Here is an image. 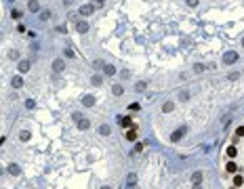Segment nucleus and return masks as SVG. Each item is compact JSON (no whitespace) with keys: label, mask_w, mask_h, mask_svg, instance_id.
Wrapping results in <instances>:
<instances>
[{"label":"nucleus","mask_w":244,"mask_h":189,"mask_svg":"<svg viewBox=\"0 0 244 189\" xmlns=\"http://www.w3.org/2000/svg\"><path fill=\"white\" fill-rule=\"evenodd\" d=\"M26 107H28V109H34V101L28 99V101H26Z\"/></svg>","instance_id":"obj_33"},{"label":"nucleus","mask_w":244,"mask_h":189,"mask_svg":"<svg viewBox=\"0 0 244 189\" xmlns=\"http://www.w3.org/2000/svg\"><path fill=\"white\" fill-rule=\"evenodd\" d=\"M236 153H238V149H236L234 145H229V147H227V156H229V158H236Z\"/></svg>","instance_id":"obj_24"},{"label":"nucleus","mask_w":244,"mask_h":189,"mask_svg":"<svg viewBox=\"0 0 244 189\" xmlns=\"http://www.w3.org/2000/svg\"><path fill=\"white\" fill-rule=\"evenodd\" d=\"M236 61H238V53H236V51H227V53L223 55V63H225V65H234Z\"/></svg>","instance_id":"obj_1"},{"label":"nucleus","mask_w":244,"mask_h":189,"mask_svg":"<svg viewBox=\"0 0 244 189\" xmlns=\"http://www.w3.org/2000/svg\"><path fill=\"white\" fill-rule=\"evenodd\" d=\"M133 151H135V153H139V151H143V143H137V145H135V149H133Z\"/></svg>","instance_id":"obj_32"},{"label":"nucleus","mask_w":244,"mask_h":189,"mask_svg":"<svg viewBox=\"0 0 244 189\" xmlns=\"http://www.w3.org/2000/svg\"><path fill=\"white\" fill-rule=\"evenodd\" d=\"M225 170H227V172H238V166H236L234 162H229L227 166H225Z\"/></svg>","instance_id":"obj_22"},{"label":"nucleus","mask_w":244,"mask_h":189,"mask_svg":"<svg viewBox=\"0 0 244 189\" xmlns=\"http://www.w3.org/2000/svg\"><path fill=\"white\" fill-rule=\"evenodd\" d=\"M191 183L194 185H202V172L200 170H196V172L191 174Z\"/></svg>","instance_id":"obj_11"},{"label":"nucleus","mask_w":244,"mask_h":189,"mask_svg":"<svg viewBox=\"0 0 244 189\" xmlns=\"http://www.w3.org/2000/svg\"><path fill=\"white\" fill-rule=\"evenodd\" d=\"M9 172L17 177V174H19V166H17V164H9Z\"/></svg>","instance_id":"obj_20"},{"label":"nucleus","mask_w":244,"mask_h":189,"mask_svg":"<svg viewBox=\"0 0 244 189\" xmlns=\"http://www.w3.org/2000/svg\"><path fill=\"white\" fill-rule=\"evenodd\" d=\"M48 17H51V11H48V9H44V11L40 13V21H46Z\"/></svg>","instance_id":"obj_23"},{"label":"nucleus","mask_w":244,"mask_h":189,"mask_svg":"<svg viewBox=\"0 0 244 189\" xmlns=\"http://www.w3.org/2000/svg\"><path fill=\"white\" fill-rule=\"evenodd\" d=\"M93 11H95V4H82L78 13H80L82 17H88V15H93Z\"/></svg>","instance_id":"obj_4"},{"label":"nucleus","mask_w":244,"mask_h":189,"mask_svg":"<svg viewBox=\"0 0 244 189\" xmlns=\"http://www.w3.org/2000/svg\"><path fill=\"white\" fill-rule=\"evenodd\" d=\"M194 72H196V74H202V72H204V65H202V63H196V65H194Z\"/></svg>","instance_id":"obj_27"},{"label":"nucleus","mask_w":244,"mask_h":189,"mask_svg":"<svg viewBox=\"0 0 244 189\" xmlns=\"http://www.w3.org/2000/svg\"><path fill=\"white\" fill-rule=\"evenodd\" d=\"M236 137H244V126H240V128L236 130Z\"/></svg>","instance_id":"obj_34"},{"label":"nucleus","mask_w":244,"mask_h":189,"mask_svg":"<svg viewBox=\"0 0 244 189\" xmlns=\"http://www.w3.org/2000/svg\"><path fill=\"white\" fill-rule=\"evenodd\" d=\"M126 189H139V185L137 183H131V185H126Z\"/></svg>","instance_id":"obj_37"},{"label":"nucleus","mask_w":244,"mask_h":189,"mask_svg":"<svg viewBox=\"0 0 244 189\" xmlns=\"http://www.w3.org/2000/svg\"><path fill=\"white\" fill-rule=\"evenodd\" d=\"M63 55H65V57H69V59H74V51H72L69 46H67V49L63 51Z\"/></svg>","instance_id":"obj_28"},{"label":"nucleus","mask_w":244,"mask_h":189,"mask_svg":"<svg viewBox=\"0 0 244 189\" xmlns=\"http://www.w3.org/2000/svg\"><path fill=\"white\" fill-rule=\"evenodd\" d=\"M19 139H21V141H30V132H28V130H23V132L19 134Z\"/></svg>","instance_id":"obj_29"},{"label":"nucleus","mask_w":244,"mask_h":189,"mask_svg":"<svg viewBox=\"0 0 244 189\" xmlns=\"http://www.w3.org/2000/svg\"><path fill=\"white\" fill-rule=\"evenodd\" d=\"M76 126H78V130H88L91 128V122L84 120V118H80V120H76Z\"/></svg>","instance_id":"obj_7"},{"label":"nucleus","mask_w":244,"mask_h":189,"mask_svg":"<svg viewBox=\"0 0 244 189\" xmlns=\"http://www.w3.org/2000/svg\"><path fill=\"white\" fill-rule=\"evenodd\" d=\"M105 4V0H95V7H103Z\"/></svg>","instance_id":"obj_36"},{"label":"nucleus","mask_w":244,"mask_h":189,"mask_svg":"<svg viewBox=\"0 0 244 189\" xmlns=\"http://www.w3.org/2000/svg\"><path fill=\"white\" fill-rule=\"evenodd\" d=\"M187 4L189 7H198V0H187Z\"/></svg>","instance_id":"obj_35"},{"label":"nucleus","mask_w":244,"mask_h":189,"mask_svg":"<svg viewBox=\"0 0 244 189\" xmlns=\"http://www.w3.org/2000/svg\"><path fill=\"white\" fill-rule=\"evenodd\" d=\"M242 46H244V40H242Z\"/></svg>","instance_id":"obj_40"},{"label":"nucleus","mask_w":244,"mask_h":189,"mask_svg":"<svg viewBox=\"0 0 244 189\" xmlns=\"http://www.w3.org/2000/svg\"><path fill=\"white\" fill-rule=\"evenodd\" d=\"M99 134L107 137V134H110V126H107V124H101V126H99Z\"/></svg>","instance_id":"obj_19"},{"label":"nucleus","mask_w":244,"mask_h":189,"mask_svg":"<svg viewBox=\"0 0 244 189\" xmlns=\"http://www.w3.org/2000/svg\"><path fill=\"white\" fill-rule=\"evenodd\" d=\"M135 90H137V92L148 90V82H137V84H135Z\"/></svg>","instance_id":"obj_17"},{"label":"nucleus","mask_w":244,"mask_h":189,"mask_svg":"<svg viewBox=\"0 0 244 189\" xmlns=\"http://www.w3.org/2000/svg\"><path fill=\"white\" fill-rule=\"evenodd\" d=\"M118 122H120V126H124V128H131L133 126V122H131L129 116H118Z\"/></svg>","instance_id":"obj_6"},{"label":"nucleus","mask_w":244,"mask_h":189,"mask_svg":"<svg viewBox=\"0 0 244 189\" xmlns=\"http://www.w3.org/2000/svg\"><path fill=\"white\" fill-rule=\"evenodd\" d=\"M30 67H32V63H30L28 59H21V61H19V72H21V74L30 72Z\"/></svg>","instance_id":"obj_5"},{"label":"nucleus","mask_w":244,"mask_h":189,"mask_svg":"<svg viewBox=\"0 0 244 189\" xmlns=\"http://www.w3.org/2000/svg\"><path fill=\"white\" fill-rule=\"evenodd\" d=\"M11 17H13V19H17V21H19V19H21V17H23V13H21V11H17V9H13V11H11Z\"/></svg>","instance_id":"obj_21"},{"label":"nucleus","mask_w":244,"mask_h":189,"mask_svg":"<svg viewBox=\"0 0 244 189\" xmlns=\"http://www.w3.org/2000/svg\"><path fill=\"white\" fill-rule=\"evenodd\" d=\"M103 72H105L107 76H114V74H116V67H114V65H103Z\"/></svg>","instance_id":"obj_18"},{"label":"nucleus","mask_w":244,"mask_h":189,"mask_svg":"<svg viewBox=\"0 0 244 189\" xmlns=\"http://www.w3.org/2000/svg\"><path fill=\"white\" fill-rule=\"evenodd\" d=\"M91 84H93V86H101V84H103V76H99V74H95V76L91 78Z\"/></svg>","instance_id":"obj_14"},{"label":"nucleus","mask_w":244,"mask_h":189,"mask_svg":"<svg viewBox=\"0 0 244 189\" xmlns=\"http://www.w3.org/2000/svg\"><path fill=\"white\" fill-rule=\"evenodd\" d=\"M101 189H112V187H101Z\"/></svg>","instance_id":"obj_39"},{"label":"nucleus","mask_w":244,"mask_h":189,"mask_svg":"<svg viewBox=\"0 0 244 189\" xmlns=\"http://www.w3.org/2000/svg\"><path fill=\"white\" fill-rule=\"evenodd\" d=\"M120 76L124 78V80H129V78H131V72H129V69H122V72H120Z\"/></svg>","instance_id":"obj_30"},{"label":"nucleus","mask_w":244,"mask_h":189,"mask_svg":"<svg viewBox=\"0 0 244 189\" xmlns=\"http://www.w3.org/2000/svg\"><path fill=\"white\" fill-rule=\"evenodd\" d=\"M112 92L116 94V97H122V94H124V86H122V84H114L112 86Z\"/></svg>","instance_id":"obj_9"},{"label":"nucleus","mask_w":244,"mask_h":189,"mask_svg":"<svg viewBox=\"0 0 244 189\" xmlns=\"http://www.w3.org/2000/svg\"><path fill=\"white\" fill-rule=\"evenodd\" d=\"M187 132V126H181V128H177L173 134H170V143H177V141H181V137Z\"/></svg>","instance_id":"obj_2"},{"label":"nucleus","mask_w":244,"mask_h":189,"mask_svg":"<svg viewBox=\"0 0 244 189\" xmlns=\"http://www.w3.org/2000/svg\"><path fill=\"white\" fill-rule=\"evenodd\" d=\"M126 139H129V141H137V126H131V128L126 130Z\"/></svg>","instance_id":"obj_10"},{"label":"nucleus","mask_w":244,"mask_h":189,"mask_svg":"<svg viewBox=\"0 0 244 189\" xmlns=\"http://www.w3.org/2000/svg\"><path fill=\"white\" fill-rule=\"evenodd\" d=\"M82 105H86V107H93V105H95V97H93V94H86V97L82 99Z\"/></svg>","instance_id":"obj_15"},{"label":"nucleus","mask_w":244,"mask_h":189,"mask_svg":"<svg viewBox=\"0 0 244 189\" xmlns=\"http://www.w3.org/2000/svg\"><path fill=\"white\" fill-rule=\"evenodd\" d=\"M234 185H236V187H240V185H244V179H242L240 174H236V177H234Z\"/></svg>","instance_id":"obj_25"},{"label":"nucleus","mask_w":244,"mask_h":189,"mask_svg":"<svg viewBox=\"0 0 244 189\" xmlns=\"http://www.w3.org/2000/svg\"><path fill=\"white\" fill-rule=\"evenodd\" d=\"M194 189H202V185H194Z\"/></svg>","instance_id":"obj_38"},{"label":"nucleus","mask_w":244,"mask_h":189,"mask_svg":"<svg viewBox=\"0 0 244 189\" xmlns=\"http://www.w3.org/2000/svg\"><path fill=\"white\" fill-rule=\"evenodd\" d=\"M179 99H181V101H187V99H189V92H187V90H179Z\"/></svg>","instance_id":"obj_26"},{"label":"nucleus","mask_w":244,"mask_h":189,"mask_svg":"<svg viewBox=\"0 0 244 189\" xmlns=\"http://www.w3.org/2000/svg\"><path fill=\"white\" fill-rule=\"evenodd\" d=\"M28 9H30L32 13H38V11H40V2H38V0H30V2H28Z\"/></svg>","instance_id":"obj_12"},{"label":"nucleus","mask_w":244,"mask_h":189,"mask_svg":"<svg viewBox=\"0 0 244 189\" xmlns=\"http://www.w3.org/2000/svg\"><path fill=\"white\" fill-rule=\"evenodd\" d=\"M76 32H78V34H86V32H88V23H86V21H78V23H76Z\"/></svg>","instance_id":"obj_8"},{"label":"nucleus","mask_w":244,"mask_h":189,"mask_svg":"<svg viewBox=\"0 0 244 189\" xmlns=\"http://www.w3.org/2000/svg\"><path fill=\"white\" fill-rule=\"evenodd\" d=\"M11 86H13V88H21V86H23V78H21V76H15V78L11 80Z\"/></svg>","instance_id":"obj_13"},{"label":"nucleus","mask_w":244,"mask_h":189,"mask_svg":"<svg viewBox=\"0 0 244 189\" xmlns=\"http://www.w3.org/2000/svg\"><path fill=\"white\" fill-rule=\"evenodd\" d=\"M173 109H175V103H173V101H166V103L162 105V111H164V113H170Z\"/></svg>","instance_id":"obj_16"},{"label":"nucleus","mask_w":244,"mask_h":189,"mask_svg":"<svg viewBox=\"0 0 244 189\" xmlns=\"http://www.w3.org/2000/svg\"><path fill=\"white\" fill-rule=\"evenodd\" d=\"M51 67H53V72H55V74H61L63 69H65V61H63V59H55Z\"/></svg>","instance_id":"obj_3"},{"label":"nucleus","mask_w":244,"mask_h":189,"mask_svg":"<svg viewBox=\"0 0 244 189\" xmlns=\"http://www.w3.org/2000/svg\"><path fill=\"white\" fill-rule=\"evenodd\" d=\"M131 183H137V174H129V179H126V185H131Z\"/></svg>","instance_id":"obj_31"}]
</instances>
